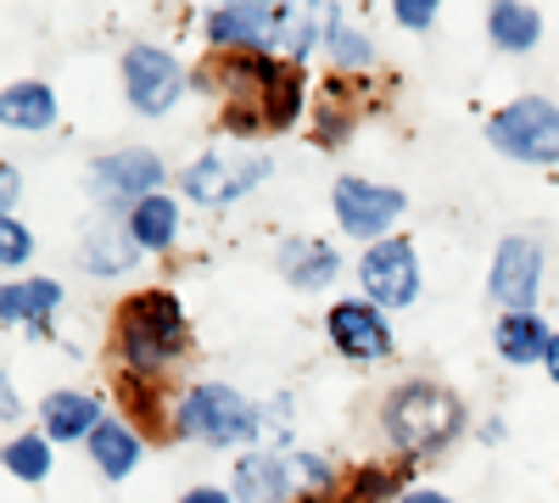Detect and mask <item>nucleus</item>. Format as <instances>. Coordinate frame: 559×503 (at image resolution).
<instances>
[{
	"label": "nucleus",
	"instance_id": "obj_11",
	"mask_svg": "<svg viewBox=\"0 0 559 503\" xmlns=\"http://www.w3.org/2000/svg\"><path fill=\"white\" fill-rule=\"evenodd\" d=\"M324 325H331L336 352L353 358V363H376L392 347V331H386V319H381L376 302H336L331 313H324Z\"/></svg>",
	"mask_w": 559,
	"mask_h": 503
},
{
	"label": "nucleus",
	"instance_id": "obj_5",
	"mask_svg": "<svg viewBox=\"0 0 559 503\" xmlns=\"http://www.w3.org/2000/svg\"><path fill=\"white\" fill-rule=\"evenodd\" d=\"M263 173H269L263 152H207L202 163L185 168V191H191L197 202H207V207H224V202L247 196Z\"/></svg>",
	"mask_w": 559,
	"mask_h": 503
},
{
	"label": "nucleus",
	"instance_id": "obj_14",
	"mask_svg": "<svg viewBox=\"0 0 559 503\" xmlns=\"http://www.w3.org/2000/svg\"><path fill=\"white\" fill-rule=\"evenodd\" d=\"M280 268H286L292 286L319 291V286H331L342 274V258H336V247H324V241H286L280 247Z\"/></svg>",
	"mask_w": 559,
	"mask_h": 503
},
{
	"label": "nucleus",
	"instance_id": "obj_12",
	"mask_svg": "<svg viewBox=\"0 0 559 503\" xmlns=\"http://www.w3.org/2000/svg\"><path fill=\"white\" fill-rule=\"evenodd\" d=\"M537 274H543V252H537V241L509 236V241L498 247V258H492V297H498L509 313H532Z\"/></svg>",
	"mask_w": 559,
	"mask_h": 503
},
{
	"label": "nucleus",
	"instance_id": "obj_9",
	"mask_svg": "<svg viewBox=\"0 0 559 503\" xmlns=\"http://www.w3.org/2000/svg\"><path fill=\"white\" fill-rule=\"evenodd\" d=\"M90 185H96V196L107 202V207H140L146 196H157V185H163V163H157V152H140V146H129V152H112V157H102L96 168H90Z\"/></svg>",
	"mask_w": 559,
	"mask_h": 503
},
{
	"label": "nucleus",
	"instance_id": "obj_29",
	"mask_svg": "<svg viewBox=\"0 0 559 503\" xmlns=\"http://www.w3.org/2000/svg\"><path fill=\"white\" fill-rule=\"evenodd\" d=\"M0 202H7V207L17 202V168H12V163L0 168Z\"/></svg>",
	"mask_w": 559,
	"mask_h": 503
},
{
	"label": "nucleus",
	"instance_id": "obj_30",
	"mask_svg": "<svg viewBox=\"0 0 559 503\" xmlns=\"http://www.w3.org/2000/svg\"><path fill=\"white\" fill-rule=\"evenodd\" d=\"M543 363H548V375H554V386H559V336L548 342V358H543Z\"/></svg>",
	"mask_w": 559,
	"mask_h": 503
},
{
	"label": "nucleus",
	"instance_id": "obj_10",
	"mask_svg": "<svg viewBox=\"0 0 559 503\" xmlns=\"http://www.w3.org/2000/svg\"><path fill=\"white\" fill-rule=\"evenodd\" d=\"M331 202H336L342 230H347V236H358V241H376V236L386 230V224L403 213V196H397V191H386V185H369V179H336Z\"/></svg>",
	"mask_w": 559,
	"mask_h": 503
},
{
	"label": "nucleus",
	"instance_id": "obj_16",
	"mask_svg": "<svg viewBox=\"0 0 559 503\" xmlns=\"http://www.w3.org/2000/svg\"><path fill=\"white\" fill-rule=\"evenodd\" d=\"M492 342H498L503 363H537V358H548V342H554V336L543 331L537 313H503L498 331H492Z\"/></svg>",
	"mask_w": 559,
	"mask_h": 503
},
{
	"label": "nucleus",
	"instance_id": "obj_2",
	"mask_svg": "<svg viewBox=\"0 0 559 503\" xmlns=\"http://www.w3.org/2000/svg\"><path fill=\"white\" fill-rule=\"evenodd\" d=\"M464 431V408L453 392L431 386V381H408L386 397V436L403 447V453H437L448 447L453 436Z\"/></svg>",
	"mask_w": 559,
	"mask_h": 503
},
{
	"label": "nucleus",
	"instance_id": "obj_7",
	"mask_svg": "<svg viewBox=\"0 0 559 503\" xmlns=\"http://www.w3.org/2000/svg\"><path fill=\"white\" fill-rule=\"evenodd\" d=\"M358 280H364V291H369V302L376 308H403V302H414L419 297V263H414V247L408 241H376L364 252V263H358Z\"/></svg>",
	"mask_w": 559,
	"mask_h": 503
},
{
	"label": "nucleus",
	"instance_id": "obj_3",
	"mask_svg": "<svg viewBox=\"0 0 559 503\" xmlns=\"http://www.w3.org/2000/svg\"><path fill=\"white\" fill-rule=\"evenodd\" d=\"M174 426H179V436H191V442L236 447V442L258 436V408L241 392H229V386H197V392H185Z\"/></svg>",
	"mask_w": 559,
	"mask_h": 503
},
{
	"label": "nucleus",
	"instance_id": "obj_4",
	"mask_svg": "<svg viewBox=\"0 0 559 503\" xmlns=\"http://www.w3.org/2000/svg\"><path fill=\"white\" fill-rule=\"evenodd\" d=\"M487 141L515 163H554L559 157V107L543 96H521L492 112Z\"/></svg>",
	"mask_w": 559,
	"mask_h": 503
},
{
	"label": "nucleus",
	"instance_id": "obj_20",
	"mask_svg": "<svg viewBox=\"0 0 559 503\" xmlns=\"http://www.w3.org/2000/svg\"><path fill=\"white\" fill-rule=\"evenodd\" d=\"M0 112H7L12 129H51L57 123V96L45 84H12L0 96Z\"/></svg>",
	"mask_w": 559,
	"mask_h": 503
},
{
	"label": "nucleus",
	"instance_id": "obj_19",
	"mask_svg": "<svg viewBox=\"0 0 559 503\" xmlns=\"http://www.w3.org/2000/svg\"><path fill=\"white\" fill-rule=\"evenodd\" d=\"M90 453H96V470L118 481V476H129V470H134L140 442H134V431H129L123 420H102V426H96V436H90Z\"/></svg>",
	"mask_w": 559,
	"mask_h": 503
},
{
	"label": "nucleus",
	"instance_id": "obj_27",
	"mask_svg": "<svg viewBox=\"0 0 559 503\" xmlns=\"http://www.w3.org/2000/svg\"><path fill=\"white\" fill-rule=\"evenodd\" d=\"M431 17H437L431 0H397V23L403 28H431Z\"/></svg>",
	"mask_w": 559,
	"mask_h": 503
},
{
	"label": "nucleus",
	"instance_id": "obj_8",
	"mask_svg": "<svg viewBox=\"0 0 559 503\" xmlns=\"http://www.w3.org/2000/svg\"><path fill=\"white\" fill-rule=\"evenodd\" d=\"M123 89H129V101L134 112H168L179 101V89H185V73L168 51H157V45H134V51L123 57Z\"/></svg>",
	"mask_w": 559,
	"mask_h": 503
},
{
	"label": "nucleus",
	"instance_id": "obj_15",
	"mask_svg": "<svg viewBox=\"0 0 559 503\" xmlns=\"http://www.w3.org/2000/svg\"><path fill=\"white\" fill-rule=\"evenodd\" d=\"M57 302H62L57 280H23V286L0 291V313H7V325H34V331H45V319L57 313Z\"/></svg>",
	"mask_w": 559,
	"mask_h": 503
},
{
	"label": "nucleus",
	"instance_id": "obj_22",
	"mask_svg": "<svg viewBox=\"0 0 559 503\" xmlns=\"http://www.w3.org/2000/svg\"><path fill=\"white\" fill-rule=\"evenodd\" d=\"M487 34H492V45L498 51H532L537 45V34H543V17L532 12V7H492V17H487Z\"/></svg>",
	"mask_w": 559,
	"mask_h": 503
},
{
	"label": "nucleus",
	"instance_id": "obj_17",
	"mask_svg": "<svg viewBox=\"0 0 559 503\" xmlns=\"http://www.w3.org/2000/svg\"><path fill=\"white\" fill-rule=\"evenodd\" d=\"M96 426H102L96 397H84V392H57V397H45V431H51L57 442L96 436Z\"/></svg>",
	"mask_w": 559,
	"mask_h": 503
},
{
	"label": "nucleus",
	"instance_id": "obj_28",
	"mask_svg": "<svg viewBox=\"0 0 559 503\" xmlns=\"http://www.w3.org/2000/svg\"><path fill=\"white\" fill-rule=\"evenodd\" d=\"M179 503H236L229 492H218V487H197V492H185Z\"/></svg>",
	"mask_w": 559,
	"mask_h": 503
},
{
	"label": "nucleus",
	"instance_id": "obj_25",
	"mask_svg": "<svg viewBox=\"0 0 559 503\" xmlns=\"http://www.w3.org/2000/svg\"><path fill=\"white\" fill-rule=\"evenodd\" d=\"M386 492H397V476L381 470V465H364V470L347 481V498H353V503H381Z\"/></svg>",
	"mask_w": 559,
	"mask_h": 503
},
{
	"label": "nucleus",
	"instance_id": "obj_31",
	"mask_svg": "<svg viewBox=\"0 0 559 503\" xmlns=\"http://www.w3.org/2000/svg\"><path fill=\"white\" fill-rule=\"evenodd\" d=\"M403 503H453V498H442V492H408Z\"/></svg>",
	"mask_w": 559,
	"mask_h": 503
},
{
	"label": "nucleus",
	"instance_id": "obj_26",
	"mask_svg": "<svg viewBox=\"0 0 559 503\" xmlns=\"http://www.w3.org/2000/svg\"><path fill=\"white\" fill-rule=\"evenodd\" d=\"M28 252H34V236L7 213V218H0V263H7V268H23Z\"/></svg>",
	"mask_w": 559,
	"mask_h": 503
},
{
	"label": "nucleus",
	"instance_id": "obj_13",
	"mask_svg": "<svg viewBox=\"0 0 559 503\" xmlns=\"http://www.w3.org/2000/svg\"><path fill=\"white\" fill-rule=\"evenodd\" d=\"M286 492H292V459H280V453H247L236 465L241 503H286Z\"/></svg>",
	"mask_w": 559,
	"mask_h": 503
},
{
	"label": "nucleus",
	"instance_id": "obj_18",
	"mask_svg": "<svg viewBox=\"0 0 559 503\" xmlns=\"http://www.w3.org/2000/svg\"><path fill=\"white\" fill-rule=\"evenodd\" d=\"M129 236L140 241V252H163V247H174V236H179V207L157 191V196H146L140 207H129Z\"/></svg>",
	"mask_w": 559,
	"mask_h": 503
},
{
	"label": "nucleus",
	"instance_id": "obj_21",
	"mask_svg": "<svg viewBox=\"0 0 559 503\" xmlns=\"http://www.w3.org/2000/svg\"><path fill=\"white\" fill-rule=\"evenodd\" d=\"M134 252H140V241L129 236V224L118 230V224H107V230H90V241H84V268L90 274H123L129 263H134Z\"/></svg>",
	"mask_w": 559,
	"mask_h": 503
},
{
	"label": "nucleus",
	"instance_id": "obj_24",
	"mask_svg": "<svg viewBox=\"0 0 559 503\" xmlns=\"http://www.w3.org/2000/svg\"><path fill=\"white\" fill-rule=\"evenodd\" d=\"M7 470L23 476V481H39L45 470H51V442H45V436H17V442H7Z\"/></svg>",
	"mask_w": 559,
	"mask_h": 503
},
{
	"label": "nucleus",
	"instance_id": "obj_1",
	"mask_svg": "<svg viewBox=\"0 0 559 503\" xmlns=\"http://www.w3.org/2000/svg\"><path fill=\"white\" fill-rule=\"evenodd\" d=\"M185 342H191V331H185V313L168 291H140L118 308V352L134 381H157L185 352Z\"/></svg>",
	"mask_w": 559,
	"mask_h": 503
},
{
	"label": "nucleus",
	"instance_id": "obj_23",
	"mask_svg": "<svg viewBox=\"0 0 559 503\" xmlns=\"http://www.w3.org/2000/svg\"><path fill=\"white\" fill-rule=\"evenodd\" d=\"M324 51H331L336 68H369V62H376V45H369L358 28H347L336 12L324 17Z\"/></svg>",
	"mask_w": 559,
	"mask_h": 503
},
{
	"label": "nucleus",
	"instance_id": "obj_6",
	"mask_svg": "<svg viewBox=\"0 0 559 503\" xmlns=\"http://www.w3.org/2000/svg\"><path fill=\"white\" fill-rule=\"evenodd\" d=\"M286 23H292L286 7H218V12L207 17V39L218 45V51L263 57L269 45L286 39Z\"/></svg>",
	"mask_w": 559,
	"mask_h": 503
}]
</instances>
